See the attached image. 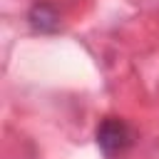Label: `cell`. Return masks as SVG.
I'll return each mask as SVG.
<instances>
[{"mask_svg": "<svg viewBox=\"0 0 159 159\" xmlns=\"http://www.w3.org/2000/svg\"><path fill=\"white\" fill-rule=\"evenodd\" d=\"M94 139L104 159H124L129 149L134 147V129L127 119L109 114L97 124Z\"/></svg>", "mask_w": 159, "mask_h": 159, "instance_id": "obj_1", "label": "cell"}, {"mask_svg": "<svg viewBox=\"0 0 159 159\" xmlns=\"http://www.w3.org/2000/svg\"><path fill=\"white\" fill-rule=\"evenodd\" d=\"M27 20H30V27L35 32H55V30H60V15L50 2H35L30 7V12H27Z\"/></svg>", "mask_w": 159, "mask_h": 159, "instance_id": "obj_2", "label": "cell"}]
</instances>
